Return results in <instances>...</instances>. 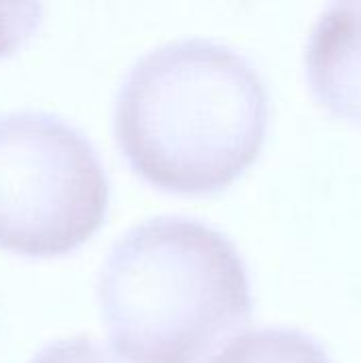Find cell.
<instances>
[{"mask_svg": "<svg viewBox=\"0 0 361 363\" xmlns=\"http://www.w3.org/2000/svg\"><path fill=\"white\" fill-rule=\"evenodd\" d=\"M268 94L234 49L185 38L143 55L115 102V136L132 168L177 194L230 185L266 138Z\"/></svg>", "mask_w": 361, "mask_h": 363, "instance_id": "6da1fadb", "label": "cell"}, {"mask_svg": "<svg viewBox=\"0 0 361 363\" xmlns=\"http://www.w3.org/2000/svg\"><path fill=\"white\" fill-rule=\"evenodd\" d=\"M98 300L113 351L130 363H202L251 317L234 245L183 217H157L119 238Z\"/></svg>", "mask_w": 361, "mask_h": 363, "instance_id": "7a4b0ae2", "label": "cell"}, {"mask_svg": "<svg viewBox=\"0 0 361 363\" xmlns=\"http://www.w3.org/2000/svg\"><path fill=\"white\" fill-rule=\"evenodd\" d=\"M109 181L89 140L57 117H0V247L62 255L104 221Z\"/></svg>", "mask_w": 361, "mask_h": 363, "instance_id": "3957f363", "label": "cell"}, {"mask_svg": "<svg viewBox=\"0 0 361 363\" xmlns=\"http://www.w3.org/2000/svg\"><path fill=\"white\" fill-rule=\"evenodd\" d=\"M306 68L321 104L361 123V2L328 6L313 30Z\"/></svg>", "mask_w": 361, "mask_h": 363, "instance_id": "277c9868", "label": "cell"}, {"mask_svg": "<svg viewBox=\"0 0 361 363\" xmlns=\"http://www.w3.org/2000/svg\"><path fill=\"white\" fill-rule=\"evenodd\" d=\"M211 363H330L319 345L291 330H260L234 338Z\"/></svg>", "mask_w": 361, "mask_h": 363, "instance_id": "5b68a950", "label": "cell"}, {"mask_svg": "<svg viewBox=\"0 0 361 363\" xmlns=\"http://www.w3.org/2000/svg\"><path fill=\"white\" fill-rule=\"evenodd\" d=\"M40 4L0 2V55L21 47L40 21Z\"/></svg>", "mask_w": 361, "mask_h": 363, "instance_id": "8992f818", "label": "cell"}, {"mask_svg": "<svg viewBox=\"0 0 361 363\" xmlns=\"http://www.w3.org/2000/svg\"><path fill=\"white\" fill-rule=\"evenodd\" d=\"M30 363H117L89 338H68L45 347Z\"/></svg>", "mask_w": 361, "mask_h": 363, "instance_id": "52a82bcc", "label": "cell"}]
</instances>
